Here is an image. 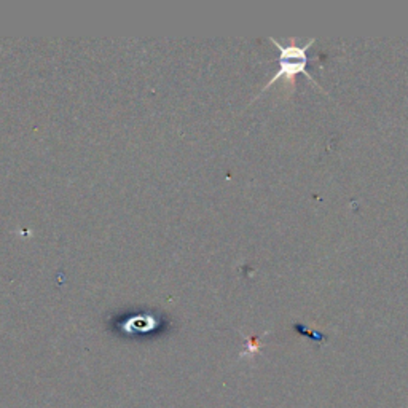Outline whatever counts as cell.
<instances>
[{
    "label": "cell",
    "instance_id": "cell-1",
    "mask_svg": "<svg viewBox=\"0 0 408 408\" xmlns=\"http://www.w3.org/2000/svg\"><path fill=\"white\" fill-rule=\"evenodd\" d=\"M308 63H309V58H298V59H293V58H279V70H277V72L275 74V77H271V80L268 81V83H266L265 86H263V90L260 91V95H262L263 91H266L270 88L271 85L275 83V81H277L279 79H284V80H287L291 83V86L292 88H295V75H298V74H303V75H307V77L311 80V81H314V83H316L318 86H319V90H323V86H320L316 80H314L311 75H309V72H308V69H307V66H308ZM259 95V96H260ZM257 96V97H259Z\"/></svg>",
    "mask_w": 408,
    "mask_h": 408
},
{
    "label": "cell",
    "instance_id": "cell-2",
    "mask_svg": "<svg viewBox=\"0 0 408 408\" xmlns=\"http://www.w3.org/2000/svg\"><path fill=\"white\" fill-rule=\"evenodd\" d=\"M158 320L154 316H149V314H144V316H133L124 320L123 324H120V330H123L124 334L128 335H145L152 334L158 329Z\"/></svg>",
    "mask_w": 408,
    "mask_h": 408
},
{
    "label": "cell",
    "instance_id": "cell-3",
    "mask_svg": "<svg viewBox=\"0 0 408 408\" xmlns=\"http://www.w3.org/2000/svg\"><path fill=\"white\" fill-rule=\"evenodd\" d=\"M260 343H259V336H255V338H249V341H247V350L244 351V352H241V357L243 356H254V354H257V352L260 351Z\"/></svg>",
    "mask_w": 408,
    "mask_h": 408
}]
</instances>
